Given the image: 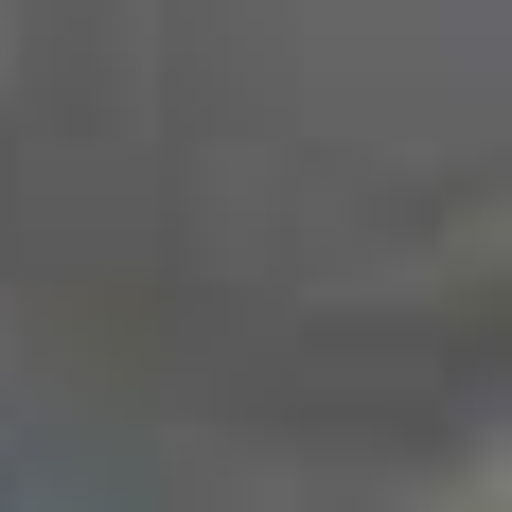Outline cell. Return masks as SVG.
Returning a JSON list of instances; mask_svg holds the SVG:
<instances>
[]
</instances>
